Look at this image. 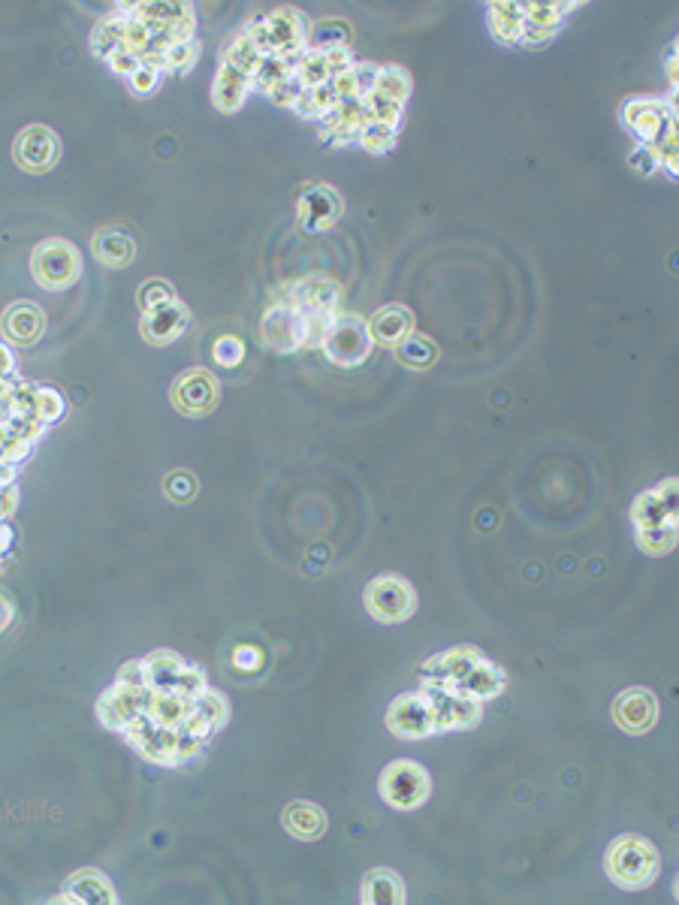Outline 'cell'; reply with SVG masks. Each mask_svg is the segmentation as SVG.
Masks as SVG:
<instances>
[{"label":"cell","mask_w":679,"mask_h":905,"mask_svg":"<svg viewBox=\"0 0 679 905\" xmlns=\"http://www.w3.org/2000/svg\"><path fill=\"white\" fill-rule=\"evenodd\" d=\"M284 296L293 302L302 314H342V287L329 278H302L290 287H284Z\"/></svg>","instance_id":"cell-17"},{"label":"cell","mask_w":679,"mask_h":905,"mask_svg":"<svg viewBox=\"0 0 679 905\" xmlns=\"http://www.w3.org/2000/svg\"><path fill=\"white\" fill-rule=\"evenodd\" d=\"M169 299H176V290H173V284L163 281V278L145 281V284L139 287V293H136V302H139L142 311H148V308H154V305H160V302H169Z\"/></svg>","instance_id":"cell-45"},{"label":"cell","mask_w":679,"mask_h":905,"mask_svg":"<svg viewBox=\"0 0 679 905\" xmlns=\"http://www.w3.org/2000/svg\"><path fill=\"white\" fill-rule=\"evenodd\" d=\"M160 79H163V70L160 67H154V64H142L127 82H130V91L136 94V97H151L154 91H157V85H160Z\"/></svg>","instance_id":"cell-47"},{"label":"cell","mask_w":679,"mask_h":905,"mask_svg":"<svg viewBox=\"0 0 679 905\" xmlns=\"http://www.w3.org/2000/svg\"><path fill=\"white\" fill-rule=\"evenodd\" d=\"M221 381L209 369H188L176 378L169 390V402L185 417H206L218 408Z\"/></svg>","instance_id":"cell-11"},{"label":"cell","mask_w":679,"mask_h":905,"mask_svg":"<svg viewBox=\"0 0 679 905\" xmlns=\"http://www.w3.org/2000/svg\"><path fill=\"white\" fill-rule=\"evenodd\" d=\"M58 902H82V905H103L106 902V905H115L118 893L100 869H79L76 875L67 878L64 893L58 896Z\"/></svg>","instance_id":"cell-22"},{"label":"cell","mask_w":679,"mask_h":905,"mask_svg":"<svg viewBox=\"0 0 679 905\" xmlns=\"http://www.w3.org/2000/svg\"><path fill=\"white\" fill-rule=\"evenodd\" d=\"M504 685H507V673H504L498 664H492V661L483 658L480 664H474V667L468 670L465 679H459V682L450 685V688H456V691H462V694H468V697L486 703V700L498 697V694L504 691Z\"/></svg>","instance_id":"cell-27"},{"label":"cell","mask_w":679,"mask_h":905,"mask_svg":"<svg viewBox=\"0 0 679 905\" xmlns=\"http://www.w3.org/2000/svg\"><path fill=\"white\" fill-rule=\"evenodd\" d=\"M31 275L43 290H67L82 278V254L67 239H46L31 254Z\"/></svg>","instance_id":"cell-3"},{"label":"cell","mask_w":679,"mask_h":905,"mask_svg":"<svg viewBox=\"0 0 679 905\" xmlns=\"http://www.w3.org/2000/svg\"><path fill=\"white\" fill-rule=\"evenodd\" d=\"M387 731L399 740H408V743L411 740H429V737L438 734L435 715H432V706H429L423 688L405 691L387 706Z\"/></svg>","instance_id":"cell-9"},{"label":"cell","mask_w":679,"mask_h":905,"mask_svg":"<svg viewBox=\"0 0 679 905\" xmlns=\"http://www.w3.org/2000/svg\"><path fill=\"white\" fill-rule=\"evenodd\" d=\"M631 169H634V172H640V175H652V172H658L661 166H658V154H655V148H649V145H637V148L631 151Z\"/></svg>","instance_id":"cell-50"},{"label":"cell","mask_w":679,"mask_h":905,"mask_svg":"<svg viewBox=\"0 0 679 905\" xmlns=\"http://www.w3.org/2000/svg\"><path fill=\"white\" fill-rule=\"evenodd\" d=\"M405 899H408V893H405V881H402L399 872H393L387 866H378L363 878L360 902H366V905H405Z\"/></svg>","instance_id":"cell-25"},{"label":"cell","mask_w":679,"mask_h":905,"mask_svg":"<svg viewBox=\"0 0 679 905\" xmlns=\"http://www.w3.org/2000/svg\"><path fill=\"white\" fill-rule=\"evenodd\" d=\"M302 85H299V79H296V73L290 76V79H284V82H278L272 91H269V100L275 103V106H284V109H293V103L302 97Z\"/></svg>","instance_id":"cell-49"},{"label":"cell","mask_w":679,"mask_h":905,"mask_svg":"<svg viewBox=\"0 0 679 905\" xmlns=\"http://www.w3.org/2000/svg\"><path fill=\"white\" fill-rule=\"evenodd\" d=\"M281 827H284L293 839H299V842H314V839H320V836L326 833L329 818H326V812H323L317 803L293 800V803H287L284 812H281Z\"/></svg>","instance_id":"cell-23"},{"label":"cell","mask_w":679,"mask_h":905,"mask_svg":"<svg viewBox=\"0 0 679 905\" xmlns=\"http://www.w3.org/2000/svg\"><path fill=\"white\" fill-rule=\"evenodd\" d=\"M266 28L272 34L275 52L281 55H299L305 52L308 40V19L293 7H278L266 16Z\"/></svg>","instance_id":"cell-20"},{"label":"cell","mask_w":679,"mask_h":905,"mask_svg":"<svg viewBox=\"0 0 679 905\" xmlns=\"http://www.w3.org/2000/svg\"><path fill=\"white\" fill-rule=\"evenodd\" d=\"M188 323H191V308L176 296V299L160 302V305L142 311L139 332H142V338L148 344L166 347V344H173V341H179L185 335Z\"/></svg>","instance_id":"cell-15"},{"label":"cell","mask_w":679,"mask_h":905,"mask_svg":"<svg viewBox=\"0 0 679 905\" xmlns=\"http://www.w3.org/2000/svg\"><path fill=\"white\" fill-rule=\"evenodd\" d=\"M296 79L305 91L311 88H320V85H329L332 73H329V64L323 58V52H314V49H305L299 55V64H296Z\"/></svg>","instance_id":"cell-35"},{"label":"cell","mask_w":679,"mask_h":905,"mask_svg":"<svg viewBox=\"0 0 679 905\" xmlns=\"http://www.w3.org/2000/svg\"><path fill=\"white\" fill-rule=\"evenodd\" d=\"M637 547L649 556H667L676 550V525H649V528H634Z\"/></svg>","instance_id":"cell-34"},{"label":"cell","mask_w":679,"mask_h":905,"mask_svg":"<svg viewBox=\"0 0 679 905\" xmlns=\"http://www.w3.org/2000/svg\"><path fill=\"white\" fill-rule=\"evenodd\" d=\"M248 94H251V79L245 73L221 64L215 73V82H212V103L221 112H239L245 106Z\"/></svg>","instance_id":"cell-28"},{"label":"cell","mask_w":679,"mask_h":905,"mask_svg":"<svg viewBox=\"0 0 679 905\" xmlns=\"http://www.w3.org/2000/svg\"><path fill=\"white\" fill-rule=\"evenodd\" d=\"M64 411H67V402L55 387H37V420L40 423L52 426L64 417Z\"/></svg>","instance_id":"cell-42"},{"label":"cell","mask_w":679,"mask_h":905,"mask_svg":"<svg viewBox=\"0 0 679 905\" xmlns=\"http://www.w3.org/2000/svg\"><path fill=\"white\" fill-rule=\"evenodd\" d=\"M91 248H94V257H97L103 266H109V269H124V266H130L133 257H136V242H133V236H130L124 227H118V224L103 227V230L94 236Z\"/></svg>","instance_id":"cell-24"},{"label":"cell","mask_w":679,"mask_h":905,"mask_svg":"<svg viewBox=\"0 0 679 905\" xmlns=\"http://www.w3.org/2000/svg\"><path fill=\"white\" fill-rule=\"evenodd\" d=\"M194 712H197L206 724H212L215 731H221L224 724H227V718H230V703H227L224 694L206 688V691L194 700Z\"/></svg>","instance_id":"cell-37"},{"label":"cell","mask_w":679,"mask_h":905,"mask_svg":"<svg viewBox=\"0 0 679 905\" xmlns=\"http://www.w3.org/2000/svg\"><path fill=\"white\" fill-rule=\"evenodd\" d=\"M375 341L369 335V326L363 317L357 314H338L320 344V350L326 353V359L332 362V366H342V369H354V366H363V362L369 359Z\"/></svg>","instance_id":"cell-4"},{"label":"cell","mask_w":679,"mask_h":905,"mask_svg":"<svg viewBox=\"0 0 679 905\" xmlns=\"http://www.w3.org/2000/svg\"><path fill=\"white\" fill-rule=\"evenodd\" d=\"M486 655L477 652L474 646H453L447 652H438L420 667V682H438V685H456L459 679L468 676L474 664H480Z\"/></svg>","instance_id":"cell-19"},{"label":"cell","mask_w":679,"mask_h":905,"mask_svg":"<svg viewBox=\"0 0 679 905\" xmlns=\"http://www.w3.org/2000/svg\"><path fill=\"white\" fill-rule=\"evenodd\" d=\"M378 794L381 800L396 809V812H414L420 809L429 794H432V776L423 764L411 761V758H399L393 764L384 767L381 779H378Z\"/></svg>","instance_id":"cell-2"},{"label":"cell","mask_w":679,"mask_h":905,"mask_svg":"<svg viewBox=\"0 0 679 905\" xmlns=\"http://www.w3.org/2000/svg\"><path fill=\"white\" fill-rule=\"evenodd\" d=\"M432 715H435V728L438 734H450V731H471L483 721V703L450 688V685H438V682H420Z\"/></svg>","instance_id":"cell-6"},{"label":"cell","mask_w":679,"mask_h":905,"mask_svg":"<svg viewBox=\"0 0 679 905\" xmlns=\"http://www.w3.org/2000/svg\"><path fill=\"white\" fill-rule=\"evenodd\" d=\"M363 106H366V112H369V121H378V124H387V127H396V130H399L402 112H405L402 103H396V100H390V97L372 91L369 97H363Z\"/></svg>","instance_id":"cell-40"},{"label":"cell","mask_w":679,"mask_h":905,"mask_svg":"<svg viewBox=\"0 0 679 905\" xmlns=\"http://www.w3.org/2000/svg\"><path fill=\"white\" fill-rule=\"evenodd\" d=\"M260 61H263V55L257 52V46H254L245 34H239V37L227 46L221 64H227V67H233V70H239V73H245V76L251 79V76L257 73Z\"/></svg>","instance_id":"cell-36"},{"label":"cell","mask_w":679,"mask_h":905,"mask_svg":"<svg viewBox=\"0 0 679 905\" xmlns=\"http://www.w3.org/2000/svg\"><path fill=\"white\" fill-rule=\"evenodd\" d=\"M115 682H121V685H145L142 661H127V664H124V667L118 670Z\"/></svg>","instance_id":"cell-53"},{"label":"cell","mask_w":679,"mask_h":905,"mask_svg":"<svg viewBox=\"0 0 679 905\" xmlns=\"http://www.w3.org/2000/svg\"><path fill=\"white\" fill-rule=\"evenodd\" d=\"M124 19L127 13H115L106 16L103 22H97V28L91 31V52L103 61H109L115 52L124 49Z\"/></svg>","instance_id":"cell-33"},{"label":"cell","mask_w":679,"mask_h":905,"mask_svg":"<svg viewBox=\"0 0 679 905\" xmlns=\"http://www.w3.org/2000/svg\"><path fill=\"white\" fill-rule=\"evenodd\" d=\"M363 604H366V610L375 622L399 625V622H408L417 613V592L408 580H402L396 574H381L366 586Z\"/></svg>","instance_id":"cell-5"},{"label":"cell","mask_w":679,"mask_h":905,"mask_svg":"<svg viewBox=\"0 0 679 905\" xmlns=\"http://www.w3.org/2000/svg\"><path fill=\"white\" fill-rule=\"evenodd\" d=\"M676 495H679V483H676L673 477H667V480L658 483L655 489H646L643 495H637V501H634V507H631V522H634V528L676 525V522H679Z\"/></svg>","instance_id":"cell-16"},{"label":"cell","mask_w":679,"mask_h":905,"mask_svg":"<svg viewBox=\"0 0 679 905\" xmlns=\"http://www.w3.org/2000/svg\"><path fill=\"white\" fill-rule=\"evenodd\" d=\"M299 55H302V52H299ZM299 55H281V52L266 55V58L260 61L257 73L251 76V91H263V94H269V91H272L278 82L290 79V76L296 73Z\"/></svg>","instance_id":"cell-31"},{"label":"cell","mask_w":679,"mask_h":905,"mask_svg":"<svg viewBox=\"0 0 679 905\" xmlns=\"http://www.w3.org/2000/svg\"><path fill=\"white\" fill-rule=\"evenodd\" d=\"M154 691L148 685H121L115 682L97 703V718L103 721V728L124 734L130 724L151 709Z\"/></svg>","instance_id":"cell-10"},{"label":"cell","mask_w":679,"mask_h":905,"mask_svg":"<svg viewBox=\"0 0 679 905\" xmlns=\"http://www.w3.org/2000/svg\"><path fill=\"white\" fill-rule=\"evenodd\" d=\"M610 712H613V721L619 731H625L631 737H643L658 724V697L649 688L634 685V688H625L616 694Z\"/></svg>","instance_id":"cell-13"},{"label":"cell","mask_w":679,"mask_h":905,"mask_svg":"<svg viewBox=\"0 0 679 905\" xmlns=\"http://www.w3.org/2000/svg\"><path fill=\"white\" fill-rule=\"evenodd\" d=\"M142 661V673H145V685L154 691V694H166V691H176L182 673H185V661L176 655V652H151L148 658H139Z\"/></svg>","instance_id":"cell-26"},{"label":"cell","mask_w":679,"mask_h":905,"mask_svg":"<svg viewBox=\"0 0 679 905\" xmlns=\"http://www.w3.org/2000/svg\"><path fill=\"white\" fill-rule=\"evenodd\" d=\"M197 58H200V43H197V40H182V43H176L173 49L166 52V58H163V73H166V70L185 73L188 67H194Z\"/></svg>","instance_id":"cell-43"},{"label":"cell","mask_w":679,"mask_h":905,"mask_svg":"<svg viewBox=\"0 0 679 905\" xmlns=\"http://www.w3.org/2000/svg\"><path fill=\"white\" fill-rule=\"evenodd\" d=\"M106 64L112 67V73H118V76H127V79H130V76H133V73L142 67V58H139V55H133V52H124V49H121V52H115V55H112Z\"/></svg>","instance_id":"cell-51"},{"label":"cell","mask_w":679,"mask_h":905,"mask_svg":"<svg viewBox=\"0 0 679 905\" xmlns=\"http://www.w3.org/2000/svg\"><path fill=\"white\" fill-rule=\"evenodd\" d=\"M622 124L634 133L637 145L655 148L664 136L676 133V106L673 100L634 97L622 106Z\"/></svg>","instance_id":"cell-7"},{"label":"cell","mask_w":679,"mask_h":905,"mask_svg":"<svg viewBox=\"0 0 679 905\" xmlns=\"http://www.w3.org/2000/svg\"><path fill=\"white\" fill-rule=\"evenodd\" d=\"M13 372H16L13 350L7 344H0V378H13Z\"/></svg>","instance_id":"cell-54"},{"label":"cell","mask_w":679,"mask_h":905,"mask_svg":"<svg viewBox=\"0 0 679 905\" xmlns=\"http://www.w3.org/2000/svg\"><path fill=\"white\" fill-rule=\"evenodd\" d=\"M523 7V19L526 25H535V28H553L559 31L565 13H571L577 4H520Z\"/></svg>","instance_id":"cell-39"},{"label":"cell","mask_w":679,"mask_h":905,"mask_svg":"<svg viewBox=\"0 0 679 905\" xmlns=\"http://www.w3.org/2000/svg\"><path fill=\"white\" fill-rule=\"evenodd\" d=\"M523 7L520 4H489V31L501 43H520L523 34Z\"/></svg>","instance_id":"cell-32"},{"label":"cell","mask_w":679,"mask_h":905,"mask_svg":"<svg viewBox=\"0 0 679 905\" xmlns=\"http://www.w3.org/2000/svg\"><path fill=\"white\" fill-rule=\"evenodd\" d=\"M366 326H369V335H372L375 344H381V347H396V344H402V341L414 332V311H411L408 305L393 302V305L378 308V311L366 320Z\"/></svg>","instance_id":"cell-21"},{"label":"cell","mask_w":679,"mask_h":905,"mask_svg":"<svg viewBox=\"0 0 679 905\" xmlns=\"http://www.w3.org/2000/svg\"><path fill=\"white\" fill-rule=\"evenodd\" d=\"M351 40H354V31L345 19H320V22L308 25L305 49L329 52V49H338V46H351Z\"/></svg>","instance_id":"cell-30"},{"label":"cell","mask_w":679,"mask_h":905,"mask_svg":"<svg viewBox=\"0 0 679 905\" xmlns=\"http://www.w3.org/2000/svg\"><path fill=\"white\" fill-rule=\"evenodd\" d=\"M375 91L405 106V103H408V97H411V76H408V70L393 67V64H390V67H381Z\"/></svg>","instance_id":"cell-38"},{"label":"cell","mask_w":679,"mask_h":905,"mask_svg":"<svg viewBox=\"0 0 679 905\" xmlns=\"http://www.w3.org/2000/svg\"><path fill=\"white\" fill-rule=\"evenodd\" d=\"M13 157L16 163L25 169V172H34V175H43L49 172L58 157H61V139L52 127L46 124H31L25 127L19 136H16V145H13Z\"/></svg>","instance_id":"cell-14"},{"label":"cell","mask_w":679,"mask_h":905,"mask_svg":"<svg viewBox=\"0 0 679 905\" xmlns=\"http://www.w3.org/2000/svg\"><path fill=\"white\" fill-rule=\"evenodd\" d=\"M0 332H4V338L10 344H19V347H31L43 338L46 332V311L25 299V302H13L4 317H0Z\"/></svg>","instance_id":"cell-18"},{"label":"cell","mask_w":679,"mask_h":905,"mask_svg":"<svg viewBox=\"0 0 679 905\" xmlns=\"http://www.w3.org/2000/svg\"><path fill=\"white\" fill-rule=\"evenodd\" d=\"M260 341L275 353H293L305 350V314L293 308V302L281 293H275L272 305L266 308L260 320Z\"/></svg>","instance_id":"cell-8"},{"label":"cell","mask_w":679,"mask_h":905,"mask_svg":"<svg viewBox=\"0 0 679 905\" xmlns=\"http://www.w3.org/2000/svg\"><path fill=\"white\" fill-rule=\"evenodd\" d=\"M357 142H360L369 154H387V151L396 148L399 130H396V127H387V124H378V121H369V124L363 127V133H360Z\"/></svg>","instance_id":"cell-41"},{"label":"cell","mask_w":679,"mask_h":905,"mask_svg":"<svg viewBox=\"0 0 679 905\" xmlns=\"http://www.w3.org/2000/svg\"><path fill=\"white\" fill-rule=\"evenodd\" d=\"M163 492H166L169 498H173V501L185 504L191 495H197V477L188 474V471H173V474H166Z\"/></svg>","instance_id":"cell-46"},{"label":"cell","mask_w":679,"mask_h":905,"mask_svg":"<svg viewBox=\"0 0 679 905\" xmlns=\"http://www.w3.org/2000/svg\"><path fill=\"white\" fill-rule=\"evenodd\" d=\"M345 215V200L338 197L335 188L329 185H308L299 194L296 203V218H299V230L308 236L326 233L329 227L338 224V218Z\"/></svg>","instance_id":"cell-12"},{"label":"cell","mask_w":679,"mask_h":905,"mask_svg":"<svg viewBox=\"0 0 679 905\" xmlns=\"http://www.w3.org/2000/svg\"><path fill=\"white\" fill-rule=\"evenodd\" d=\"M212 359L218 362V366H224V369H236L239 362L245 359V344H242V338H236V335H221V338L212 344Z\"/></svg>","instance_id":"cell-44"},{"label":"cell","mask_w":679,"mask_h":905,"mask_svg":"<svg viewBox=\"0 0 679 905\" xmlns=\"http://www.w3.org/2000/svg\"><path fill=\"white\" fill-rule=\"evenodd\" d=\"M393 350H396V359L402 362V366H405V369H414V372L432 369L435 362H438V356H441L438 344H435L429 335H423V332H411V335H408L402 344H396Z\"/></svg>","instance_id":"cell-29"},{"label":"cell","mask_w":679,"mask_h":905,"mask_svg":"<svg viewBox=\"0 0 679 905\" xmlns=\"http://www.w3.org/2000/svg\"><path fill=\"white\" fill-rule=\"evenodd\" d=\"M13 616H16V610H13L10 598H7V595H0V634H4V631L13 625Z\"/></svg>","instance_id":"cell-55"},{"label":"cell","mask_w":679,"mask_h":905,"mask_svg":"<svg viewBox=\"0 0 679 905\" xmlns=\"http://www.w3.org/2000/svg\"><path fill=\"white\" fill-rule=\"evenodd\" d=\"M604 872L622 890H643L661 875V854L649 839L625 833L610 842L604 854Z\"/></svg>","instance_id":"cell-1"},{"label":"cell","mask_w":679,"mask_h":905,"mask_svg":"<svg viewBox=\"0 0 679 905\" xmlns=\"http://www.w3.org/2000/svg\"><path fill=\"white\" fill-rule=\"evenodd\" d=\"M351 73H354V82H357V94H360V100H363V97H369V94L375 91L381 67H378V64H372V61H363V64H357V61H354Z\"/></svg>","instance_id":"cell-48"},{"label":"cell","mask_w":679,"mask_h":905,"mask_svg":"<svg viewBox=\"0 0 679 905\" xmlns=\"http://www.w3.org/2000/svg\"><path fill=\"white\" fill-rule=\"evenodd\" d=\"M260 664H263V652L257 646H236L233 667H239V670H257Z\"/></svg>","instance_id":"cell-52"}]
</instances>
